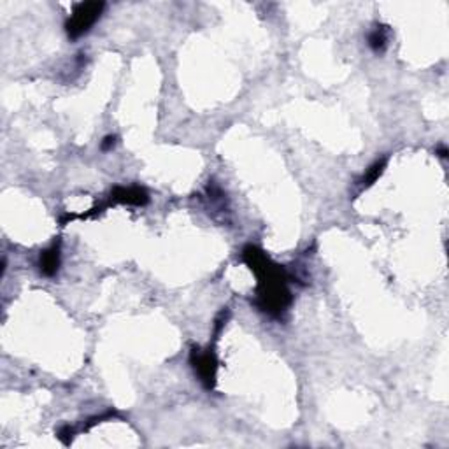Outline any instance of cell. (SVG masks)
<instances>
[{"instance_id":"52a82bcc","label":"cell","mask_w":449,"mask_h":449,"mask_svg":"<svg viewBox=\"0 0 449 449\" xmlns=\"http://www.w3.org/2000/svg\"><path fill=\"white\" fill-rule=\"evenodd\" d=\"M388 43V27L384 25H378L374 30L369 34V46L374 49V51H382L387 47Z\"/></svg>"},{"instance_id":"8992f818","label":"cell","mask_w":449,"mask_h":449,"mask_svg":"<svg viewBox=\"0 0 449 449\" xmlns=\"http://www.w3.org/2000/svg\"><path fill=\"white\" fill-rule=\"evenodd\" d=\"M387 162L388 158H381V160H376L374 163H372L369 169H367V172L363 174V178L360 179V185L363 186V188H367V186L374 185L376 181H378V178L381 176L382 172H384V167H387Z\"/></svg>"},{"instance_id":"ba28073f","label":"cell","mask_w":449,"mask_h":449,"mask_svg":"<svg viewBox=\"0 0 449 449\" xmlns=\"http://www.w3.org/2000/svg\"><path fill=\"white\" fill-rule=\"evenodd\" d=\"M115 144H116V135H107V137L102 141V150L109 151L111 148H115Z\"/></svg>"},{"instance_id":"277c9868","label":"cell","mask_w":449,"mask_h":449,"mask_svg":"<svg viewBox=\"0 0 449 449\" xmlns=\"http://www.w3.org/2000/svg\"><path fill=\"white\" fill-rule=\"evenodd\" d=\"M111 202H119V204L128 205H146L150 202V195L146 194V189L139 188V186H116L111 192Z\"/></svg>"},{"instance_id":"3957f363","label":"cell","mask_w":449,"mask_h":449,"mask_svg":"<svg viewBox=\"0 0 449 449\" xmlns=\"http://www.w3.org/2000/svg\"><path fill=\"white\" fill-rule=\"evenodd\" d=\"M192 365H194L195 372L200 378L202 384H204L207 390H213L214 384H216V372H218V358L214 355V351L211 349H198V347H194L192 351Z\"/></svg>"},{"instance_id":"5b68a950","label":"cell","mask_w":449,"mask_h":449,"mask_svg":"<svg viewBox=\"0 0 449 449\" xmlns=\"http://www.w3.org/2000/svg\"><path fill=\"white\" fill-rule=\"evenodd\" d=\"M60 260H62V253H60V242H55L47 249L41 253L39 267L44 276L53 277L60 268Z\"/></svg>"},{"instance_id":"7a4b0ae2","label":"cell","mask_w":449,"mask_h":449,"mask_svg":"<svg viewBox=\"0 0 449 449\" xmlns=\"http://www.w3.org/2000/svg\"><path fill=\"white\" fill-rule=\"evenodd\" d=\"M104 8H106L104 2H81V4L76 5L71 18L65 23L67 36L71 39H78V37L88 34L91 27L100 20Z\"/></svg>"},{"instance_id":"6da1fadb","label":"cell","mask_w":449,"mask_h":449,"mask_svg":"<svg viewBox=\"0 0 449 449\" xmlns=\"http://www.w3.org/2000/svg\"><path fill=\"white\" fill-rule=\"evenodd\" d=\"M242 260L258 277L256 306L270 316H281L292 303V293L288 290V274L256 246H246Z\"/></svg>"}]
</instances>
